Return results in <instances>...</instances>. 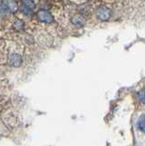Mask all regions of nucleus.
<instances>
[{
  "label": "nucleus",
  "instance_id": "obj_7",
  "mask_svg": "<svg viewBox=\"0 0 145 146\" xmlns=\"http://www.w3.org/2000/svg\"><path fill=\"white\" fill-rule=\"evenodd\" d=\"M138 129L145 133V115H142L138 121Z\"/></svg>",
  "mask_w": 145,
  "mask_h": 146
},
{
  "label": "nucleus",
  "instance_id": "obj_5",
  "mask_svg": "<svg viewBox=\"0 0 145 146\" xmlns=\"http://www.w3.org/2000/svg\"><path fill=\"white\" fill-rule=\"evenodd\" d=\"M71 23L75 26H83L85 23V18L80 14H75L71 18Z\"/></svg>",
  "mask_w": 145,
  "mask_h": 146
},
{
  "label": "nucleus",
  "instance_id": "obj_4",
  "mask_svg": "<svg viewBox=\"0 0 145 146\" xmlns=\"http://www.w3.org/2000/svg\"><path fill=\"white\" fill-rule=\"evenodd\" d=\"M8 63L12 67H19L22 63V58L19 54L17 53H11L8 57Z\"/></svg>",
  "mask_w": 145,
  "mask_h": 146
},
{
  "label": "nucleus",
  "instance_id": "obj_2",
  "mask_svg": "<svg viewBox=\"0 0 145 146\" xmlns=\"http://www.w3.org/2000/svg\"><path fill=\"white\" fill-rule=\"evenodd\" d=\"M111 10L107 7H99L96 10V16L99 20L107 21L111 17Z\"/></svg>",
  "mask_w": 145,
  "mask_h": 146
},
{
  "label": "nucleus",
  "instance_id": "obj_6",
  "mask_svg": "<svg viewBox=\"0 0 145 146\" xmlns=\"http://www.w3.org/2000/svg\"><path fill=\"white\" fill-rule=\"evenodd\" d=\"M22 5H23L24 7L28 8L30 10H33L36 7L35 2L33 0H22Z\"/></svg>",
  "mask_w": 145,
  "mask_h": 146
},
{
  "label": "nucleus",
  "instance_id": "obj_3",
  "mask_svg": "<svg viewBox=\"0 0 145 146\" xmlns=\"http://www.w3.org/2000/svg\"><path fill=\"white\" fill-rule=\"evenodd\" d=\"M37 17L40 22L48 23V24H49V23H53V21H54L53 16L47 10H43V9L37 12Z\"/></svg>",
  "mask_w": 145,
  "mask_h": 146
},
{
  "label": "nucleus",
  "instance_id": "obj_8",
  "mask_svg": "<svg viewBox=\"0 0 145 146\" xmlns=\"http://www.w3.org/2000/svg\"><path fill=\"white\" fill-rule=\"evenodd\" d=\"M13 27H14V29L16 30H19V31H21L24 29V27H25V24L24 22L20 20V19H16V21L14 22V24H13Z\"/></svg>",
  "mask_w": 145,
  "mask_h": 146
},
{
  "label": "nucleus",
  "instance_id": "obj_9",
  "mask_svg": "<svg viewBox=\"0 0 145 146\" xmlns=\"http://www.w3.org/2000/svg\"><path fill=\"white\" fill-rule=\"evenodd\" d=\"M138 98H139V100L142 104H145V89L142 90L138 93Z\"/></svg>",
  "mask_w": 145,
  "mask_h": 146
},
{
  "label": "nucleus",
  "instance_id": "obj_1",
  "mask_svg": "<svg viewBox=\"0 0 145 146\" xmlns=\"http://www.w3.org/2000/svg\"><path fill=\"white\" fill-rule=\"evenodd\" d=\"M1 9L2 12L16 13L19 9V5L16 0H2Z\"/></svg>",
  "mask_w": 145,
  "mask_h": 146
}]
</instances>
